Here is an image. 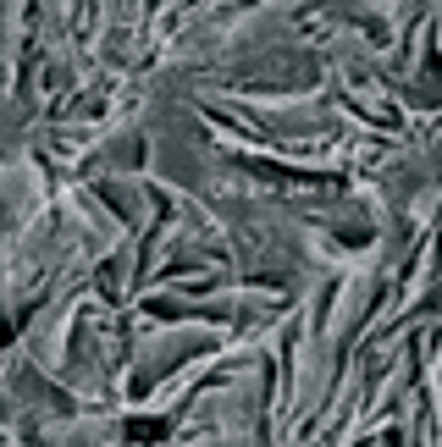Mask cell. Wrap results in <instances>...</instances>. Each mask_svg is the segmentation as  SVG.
<instances>
[{"mask_svg":"<svg viewBox=\"0 0 442 447\" xmlns=\"http://www.w3.org/2000/svg\"><path fill=\"white\" fill-rule=\"evenodd\" d=\"M161 420H133V426H127V436H133V442H155V436H161Z\"/></svg>","mask_w":442,"mask_h":447,"instance_id":"obj_1","label":"cell"}]
</instances>
